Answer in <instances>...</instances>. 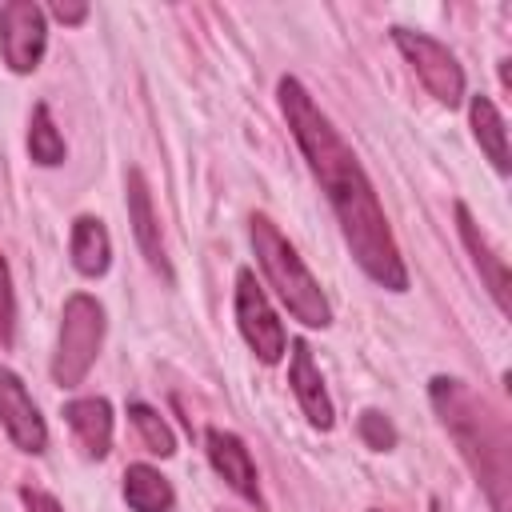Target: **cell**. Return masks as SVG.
Segmentation results:
<instances>
[{
	"instance_id": "cell-5",
	"label": "cell",
	"mask_w": 512,
	"mask_h": 512,
	"mask_svg": "<svg viewBox=\"0 0 512 512\" xmlns=\"http://www.w3.org/2000/svg\"><path fill=\"white\" fill-rule=\"evenodd\" d=\"M392 44L400 48V56L412 64V72L420 76V84L428 88V96H436L440 104L456 108L464 104V68L452 56L448 44H440L428 32H412V28H392Z\"/></svg>"
},
{
	"instance_id": "cell-16",
	"label": "cell",
	"mask_w": 512,
	"mask_h": 512,
	"mask_svg": "<svg viewBox=\"0 0 512 512\" xmlns=\"http://www.w3.org/2000/svg\"><path fill=\"white\" fill-rule=\"evenodd\" d=\"M124 500L132 512H172L176 492L152 464H128L124 472Z\"/></svg>"
},
{
	"instance_id": "cell-11",
	"label": "cell",
	"mask_w": 512,
	"mask_h": 512,
	"mask_svg": "<svg viewBox=\"0 0 512 512\" xmlns=\"http://www.w3.org/2000/svg\"><path fill=\"white\" fill-rule=\"evenodd\" d=\"M452 212H456V232H460V240H464V248H468V256H472V264H476V272H480V284L488 288V296H492V304L500 308V316H508L512 304H508V264H504V256L496 252V244L488 240V232L476 224V216L468 212V204L456 200Z\"/></svg>"
},
{
	"instance_id": "cell-4",
	"label": "cell",
	"mask_w": 512,
	"mask_h": 512,
	"mask_svg": "<svg viewBox=\"0 0 512 512\" xmlns=\"http://www.w3.org/2000/svg\"><path fill=\"white\" fill-rule=\"evenodd\" d=\"M104 344V304L88 292H72L60 312V336L52 352V380L60 388L84 384Z\"/></svg>"
},
{
	"instance_id": "cell-8",
	"label": "cell",
	"mask_w": 512,
	"mask_h": 512,
	"mask_svg": "<svg viewBox=\"0 0 512 512\" xmlns=\"http://www.w3.org/2000/svg\"><path fill=\"white\" fill-rule=\"evenodd\" d=\"M0 424L8 432V440L28 452V456H40L48 448V424L32 400V392L24 388V380L0 364Z\"/></svg>"
},
{
	"instance_id": "cell-9",
	"label": "cell",
	"mask_w": 512,
	"mask_h": 512,
	"mask_svg": "<svg viewBox=\"0 0 512 512\" xmlns=\"http://www.w3.org/2000/svg\"><path fill=\"white\" fill-rule=\"evenodd\" d=\"M204 452H208V464L216 468V476H220L236 496H244L248 504L264 508L256 460H252L248 444H244L236 432H228V428H208V432H204Z\"/></svg>"
},
{
	"instance_id": "cell-2",
	"label": "cell",
	"mask_w": 512,
	"mask_h": 512,
	"mask_svg": "<svg viewBox=\"0 0 512 512\" xmlns=\"http://www.w3.org/2000/svg\"><path fill=\"white\" fill-rule=\"evenodd\" d=\"M428 400L440 428L448 432L460 460L488 496L492 512H512V436L504 412L492 408L456 376H432Z\"/></svg>"
},
{
	"instance_id": "cell-1",
	"label": "cell",
	"mask_w": 512,
	"mask_h": 512,
	"mask_svg": "<svg viewBox=\"0 0 512 512\" xmlns=\"http://www.w3.org/2000/svg\"><path fill=\"white\" fill-rule=\"evenodd\" d=\"M276 96H280V112L288 120V132L296 136L316 184L324 188V196L340 220V232L352 248V260L364 268V276L372 284H380L388 292H404L408 268H404L400 244L388 228V216L380 208V196H376L364 164L356 160V152L344 144L336 124L320 112V104L312 100V92L296 76H280Z\"/></svg>"
},
{
	"instance_id": "cell-15",
	"label": "cell",
	"mask_w": 512,
	"mask_h": 512,
	"mask_svg": "<svg viewBox=\"0 0 512 512\" xmlns=\"http://www.w3.org/2000/svg\"><path fill=\"white\" fill-rule=\"evenodd\" d=\"M468 120H472V136H476L480 152H484V156L492 160V168L504 176V172L512 168V156H508V128H504L500 108H496L484 92H476V96L468 100Z\"/></svg>"
},
{
	"instance_id": "cell-21",
	"label": "cell",
	"mask_w": 512,
	"mask_h": 512,
	"mask_svg": "<svg viewBox=\"0 0 512 512\" xmlns=\"http://www.w3.org/2000/svg\"><path fill=\"white\" fill-rule=\"evenodd\" d=\"M20 504H24V512H64V504H60L52 492L32 488V484L20 488Z\"/></svg>"
},
{
	"instance_id": "cell-22",
	"label": "cell",
	"mask_w": 512,
	"mask_h": 512,
	"mask_svg": "<svg viewBox=\"0 0 512 512\" xmlns=\"http://www.w3.org/2000/svg\"><path fill=\"white\" fill-rule=\"evenodd\" d=\"M48 12H52L60 24H84V20H88V4H68V0H56Z\"/></svg>"
},
{
	"instance_id": "cell-12",
	"label": "cell",
	"mask_w": 512,
	"mask_h": 512,
	"mask_svg": "<svg viewBox=\"0 0 512 512\" xmlns=\"http://www.w3.org/2000/svg\"><path fill=\"white\" fill-rule=\"evenodd\" d=\"M288 384H292V392H296V400H300L308 424L320 428V432H328V428L336 424V408H332V396H328V388H324V376H320V368H316V360H312V348H308L304 340H292Z\"/></svg>"
},
{
	"instance_id": "cell-10",
	"label": "cell",
	"mask_w": 512,
	"mask_h": 512,
	"mask_svg": "<svg viewBox=\"0 0 512 512\" xmlns=\"http://www.w3.org/2000/svg\"><path fill=\"white\" fill-rule=\"evenodd\" d=\"M124 192H128V220H132V236L140 244V256L148 260V268L172 284V264L164 256V236H160V220H156V208H152V192H148V180L140 168H128L124 172Z\"/></svg>"
},
{
	"instance_id": "cell-13",
	"label": "cell",
	"mask_w": 512,
	"mask_h": 512,
	"mask_svg": "<svg viewBox=\"0 0 512 512\" xmlns=\"http://www.w3.org/2000/svg\"><path fill=\"white\" fill-rule=\"evenodd\" d=\"M64 424L72 428L84 456L104 460L112 452V404L104 396H80L64 404Z\"/></svg>"
},
{
	"instance_id": "cell-3",
	"label": "cell",
	"mask_w": 512,
	"mask_h": 512,
	"mask_svg": "<svg viewBox=\"0 0 512 512\" xmlns=\"http://www.w3.org/2000/svg\"><path fill=\"white\" fill-rule=\"evenodd\" d=\"M248 236H252L256 264L264 268V280L276 288L284 308L308 328H328L332 324V304H328L324 288L316 284V276L308 272V264L300 260V252L292 248V240L276 228V220H268L264 212H252L248 216Z\"/></svg>"
},
{
	"instance_id": "cell-14",
	"label": "cell",
	"mask_w": 512,
	"mask_h": 512,
	"mask_svg": "<svg viewBox=\"0 0 512 512\" xmlns=\"http://www.w3.org/2000/svg\"><path fill=\"white\" fill-rule=\"evenodd\" d=\"M68 252H72V268L88 280L104 276L108 264H112V236L104 228L100 216H76L72 220V240H68Z\"/></svg>"
},
{
	"instance_id": "cell-19",
	"label": "cell",
	"mask_w": 512,
	"mask_h": 512,
	"mask_svg": "<svg viewBox=\"0 0 512 512\" xmlns=\"http://www.w3.org/2000/svg\"><path fill=\"white\" fill-rule=\"evenodd\" d=\"M356 432H360V440L372 448V452H392L396 448V424L384 416V412H376V408H364L360 412V420H356Z\"/></svg>"
},
{
	"instance_id": "cell-18",
	"label": "cell",
	"mask_w": 512,
	"mask_h": 512,
	"mask_svg": "<svg viewBox=\"0 0 512 512\" xmlns=\"http://www.w3.org/2000/svg\"><path fill=\"white\" fill-rule=\"evenodd\" d=\"M128 420H132V428L140 432V440H144V448H148L152 456H172V452H176V436H172L168 420H164L152 404L132 400V404H128Z\"/></svg>"
},
{
	"instance_id": "cell-7",
	"label": "cell",
	"mask_w": 512,
	"mask_h": 512,
	"mask_svg": "<svg viewBox=\"0 0 512 512\" xmlns=\"http://www.w3.org/2000/svg\"><path fill=\"white\" fill-rule=\"evenodd\" d=\"M48 48V20L36 0H8L0 8V52L16 76L36 72Z\"/></svg>"
},
{
	"instance_id": "cell-17",
	"label": "cell",
	"mask_w": 512,
	"mask_h": 512,
	"mask_svg": "<svg viewBox=\"0 0 512 512\" xmlns=\"http://www.w3.org/2000/svg\"><path fill=\"white\" fill-rule=\"evenodd\" d=\"M28 156L40 168H56L68 156V144H64L48 104H32V116H28Z\"/></svg>"
},
{
	"instance_id": "cell-6",
	"label": "cell",
	"mask_w": 512,
	"mask_h": 512,
	"mask_svg": "<svg viewBox=\"0 0 512 512\" xmlns=\"http://www.w3.org/2000/svg\"><path fill=\"white\" fill-rule=\"evenodd\" d=\"M236 324H240V336L256 352L260 364H276L284 356V348H288L284 324H280L276 308L268 304V292L260 288L252 268L236 272Z\"/></svg>"
},
{
	"instance_id": "cell-23",
	"label": "cell",
	"mask_w": 512,
	"mask_h": 512,
	"mask_svg": "<svg viewBox=\"0 0 512 512\" xmlns=\"http://www.w3.org/2000/svg\"><path fill=\"white\" fill-rule=\"evenodd\" d=\"M372 512H384V508H372Z\"/></svg>"
},
{
	"instance_id": "cell-20",
	"label": "cell",
	"mask_w": 512,
	"mask_h": 512,
	"mask_svg": "<svg viewBox=\"0 0 512 512\" xmlns=\"http://www.w3.org/2000/svg\"><path fill=\"white\" fill-rule=\"evenodd\" d=\"M12 336H16V292H12L8 260L0 256V348H8Z\"/></svg>"
}]
</instances>
